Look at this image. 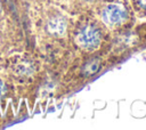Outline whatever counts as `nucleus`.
Listing matches in <instances>:
<instances>
[{
    "label": "nucleus",
    "instance_id": "7",
    "mask_svg": "<svg viewBox=\"0 0 146 130\" xmlns=\"http://www.w3.org/2000/svg\"><path fill=\"white\" fill-rule=\"evenodd\" d=\"M0 9H1V2H0Z\"/></svg>",
    "mask_w": 146,
    "mask_h": 130
},
{
    "label": "nucleus",
    "instance_id": "6",
    "mask_svg": "<svg viewBox=\"0 0 146 130\" xmlns=\"http://www.w3.org/2000/svg\"><path fill=\"white\" fill-rule=\"evenodd\" d=\"M3 92H5V84L0 81V96L3 95Z\"/></svg>",
    "mask_w": 146,
    "mask_h": 130
},
{
    "label": "nucleus",
    "instance_id": "1",
    "mask_svg": "<svg viewBox=\"0 0 146 130\" xmlns=\"http://www.w3.org/2000/svg\"><path fill=\"white\" fill-rule=\"evenodd\" d=\"M100 40V31L94 24L84 25L78 33V42L83 48H94Z\"/></svg>",
    "mask_w": 146,
    "mask_h": 130
},
{
    "label": "nucleus",
    "instance_id": "4",
    "mask_svg": "<svg viewBox=\"0 0 146 130\" xmlns=\"http://www.w3.org/2000/svg\"><path fill=\"white\" fill-rule=\"evenodd\" d=\"M33 65L27 60H22L14 66V72L18 76H29L33 73Z\"/></svg>",
    "mask_w": 146,
    "mask_h": 130
},
{
    "label": "nucleus",
    "instance_id": "2",
    "mask_svg": "<svg viewBox=\"0 0 146 130\" xmlns=\"http://www.w3.org/2000/svg\"><path fill=\"white\" fill-rule=\"evenodd\" d=\"M103 16H104V19L108 24L119 25L122 22H124L127 14H125V10L122 6L116 5V3H111V5L105 7V9L103 11Z\"/></svg>",
    "mask_w": 146,
    "mask_h": 130
},
{
    "label": "nucleus",
    "instance_id": "3",
    "mask_svg": "<svg viewBox=\"0 0 146 130\" xmlns=\"http://www.w3.org/2000/svg\"><path fill=\"white\" fill-rule=\"evenodd\" d=\"M46 30L51 35L62 36L66 31V21L62 16H54L48 19L46 24Z\"/></svg>",
    "mask_w": 146,
    "mask_h": 130
},
{
    "label": "nucleus",
    "instance_id": "5",
    "mask_svg": "<svg viewBox=\"0 0 146 130\" xmlns=\"http://www.w3.org/2000/svg\"><path fill=\"white\" fill-rule=\"evenodd\" d=\"M137 2H138V5H139L141 8L146 9V0H137Z\"/></svg>",
    "mask_w": 146,
    "mask_h": 130
}]
</instances>
